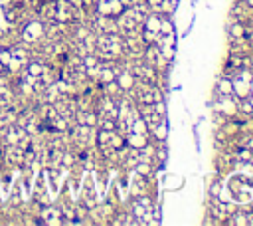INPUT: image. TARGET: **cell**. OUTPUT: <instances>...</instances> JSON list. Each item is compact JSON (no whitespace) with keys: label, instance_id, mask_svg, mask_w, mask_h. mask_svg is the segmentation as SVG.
I'll return each instance as SVG.
<instances>
[{"label":"cell","instance_id":"cell-3","mask_svg":"<svg viewBox=\"0 0 253 226\" xmlns=\"http://www.w3.org/2000/svg\"><path fill=\"white\" fill-rule=\"evenodd\" d=\"M216 95H218V97L233 95V83H231V79H229V77L221 75V77L218 79V83H216Z\"/></svg>","mask_w":253,"mask_h":226},{"label":"cell","instance_id":"cell-2","mask_svg":"<svg viewBox=\"0 0 253 226\" xmlns=\"http://www.w3.org/2000/svg\"><path fill=\"white\" fill-rule=\"evenodd\" d=\"M95 10L97 14H103V16H111V18H117L125 8L119 0H97L95 4Z\"/></svg>","mask_w":253,"mask_h":226},{"label":"cell","instance_id":"cell-1","mask_svg":"<svg viewBox=\"0 0 253 226\" xmlns=\"http://www.w3.org/2000/svg\"><path fill=\"white\" fill-rule=\"evenodd\" d=\"M44 34H46V26L42 22H38V20L28 22L22 30V42L24 44H36L44 38Z\"/></svg>","mask_w":253,"mask_h":226},{"label":"cell","instance_id":"cell-4","mask_svg":"<svg viewBox=\"0 0 253 226\" xmlns=\"http://www.w3.org/2000/svg\"><path fill=\"white\" fill-rule=\"evenodd\" d=\"M160 14L158 12H149V16L145 18V22H143V28L145 30H153V32H158V28H160ZM160 34V32H158Z\"/></svg>","mask_w":253,"mask_h":226}]
</instances>
